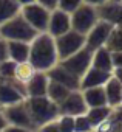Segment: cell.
Wrapping results in <instances>:
<instances>
[{
    "label": "cell",
    "instance_id": "6da1fadb",
    "mask_svg": "<svg viewBox=\"0 0 122 132\" xmlns=\"http://www.w3.org/2000/svg\"><path fill=\"white\" fill-rule=\"evenodd\" d=\"M28 62L36 69V72H48L59 62L54 37L48 33H37L29 42Z\"/></svg>",
    "mask_w": 122,
    "mask_h": 132
},
{
    "label": "cell",
    "instance_id": "7a4b0ae2",
    "mask_svg": "<svg viewBox=\"0 0 122 132\" xmlns=\"http://www.w3.org/2000/svg\"><path fill=\"white\" fill-rule=\"evenodd\" d=\"M31 121L37 130V127L54 121L59 117V106L54 104L48 96H31L25 100Z\"/></svg>",
    "mask_w": 122,
    "mask_h": 132
},
{
    "label": "cell",
    "instance_id": "3957f363",
    "mask_svg": "<svg viewBox=\"0 0 122 132\" xmlns=\"http://www.w3.org/2000/svg\"><path fill=\"white\" fill-rule=\"evenodd\" d=\"M37 31L23 19V16L19 13L11 20L0 25V37L5 40H20V42H31L36 37Z\"/></svg>",
    "mask_w": 122,
    "mask_h": 132
},
{
    "label": "cell",
    "instance_id": "277c9868",
    "mask_svg": "<svg viewBox=\"0 0 122 132\" xmlns=\"http://www.w3.org/2000/svg\"><path fill=\"white\" fill-rule=\"evenodd\" d=\"M54 44H56V51H57L59 61H64L68 56L74 54L76 51H79L82 47H85V36L74 30H70L65 34L54 37Z\"/></svg>",
    "mask_w": 122,
    "mask_h": 132
},
{
    "label": "cell",
    "instance_id": "5b68a950",
    "mask_svg": "<svg viewBox=\"0 0 122 132\" xmlns=\"http://www.w3.org/2000/svg\"><path fill=\"white\" fill-rule=\"evenodd\" d=\"M70 20H71V30H74V31L85 36L94 27V23L99 20L96 6L82 3L77 10H74L70 14Z\"/></svg>",
    "mask_w": 122,
    "mask_h": 132
},
{
    "label": "cell",
    "instance_id": "8992f818",
    "mask_svg": "<svg viewBox=\"0 0 122 132\" xmlns=\"http://www.w3.org/2000/svg\"><path fill=\"white\" fill-rule=\"evenodd\" d=\"M2 115H3L6 124L23 127V129L36 132V127H34V124L31 121V117H29V112H28V107H26L25 101L13 104V106H8V107H3L2 109Z\"/></svg>",
    "mask_w": 122,
    "mask_h": 132
},
{
    "label": "cell",
    "instance_id": "52a82bcc",
    "mask_svg": "<svg viewBox=\"0 0 122 132\" xmlns=\"http://www.w3.org/2000/svg\"><path fill=\"white\" fill-rule=\"evenodd\" d=\"M20 14L23 19L37 31V33H46L48 28V19H49V10L39 5L37 2L25 5L20 8Z\"/></svg>",
    "mask_w": 122,
    "mask_h": 132
},
{
    "label": "cell",
    "instance_id": "ba28073f",
    "mask_svg": "<svg viewBox=\"0 0 122 132\" xmlns=\"http://www.w3.org/2000/svg\"><path fill=\"white\" fill-rule=\"evenodd\" d=\"M26 100L25 86L19 84L16 79H0V107H8Z\"/></svg>",
    "mask_w": 122,
    "mask_h": 132
},
{
    "label": "cell",
    "instance_id": "9c48e42d",
    "mask_svg": "<svg viewBox=\"0 0 122 132\" xmlns=\"http://www.w3.org/2000/svg\"><path fill=\"white\" fill-rule=\"evenodd\" d=\"M91 56H93V51L90 48H87V47H82L79 51L68 56L67 59L59 61V64L80 79L82 75L91 67Z\"/></svg>",
    "mask_w": 122,
    "mask_h": 132
},
{
    "label": "cell",
    "instance_id": "30bf717a",
    "mask_svg": "<svg viewBox=\"0 0 122 132\" xmlns=\"http://www.w3.org/2000/svg\"><path fill=\"white\" fill-rule=\"evenodd\" d=\"M114 25H110L108 22H104V20H97L94 23V27L85 34V47L90 48L91 51H94L96 48H100V47H105V42L111 33Z\"/></svg>",
    "mask_w": 122,
    "mask_h": 132
},
{
    "label": "cell",
    "instance_id": "8fae6325",
    "mask_svg": "<svg viewBox=\"0 0 122 132\" xmlns=\"http://www.w3.org/2000/svg\"><path fill=\"white\" fill-rule=\"evenodd\" d=\"M87 104L84 101L82 92L80 90H71L68 96L59 104V115H70V117H77L84 115L87 112Z\"/></svg>",
    "mask_w": 122,
    "mask_h": 132
},
{
    "label": "cell",
    "instance_id": "7c38bea8",
    "mask_svg": "<svg viewBox=\"0 0 122 132\" xmlns=\"http://www.w3.org/2000/svg\"><path fill=\"white\" fill-rule=\"evenodd\" d=\"M71 30V20H70V14L54 8L49 11V19H48V28L46 33L53 37H57L60 34H65L67 31Z\"/></svg>",
    "mask_w": 122,
    "mask_h": 132
},
{
    "label": "cell",
    "instance_id": "4fadbf2b",
    "mask_svg": "<svg viewBox=\"0 0 122 132\" xmlns=\"http://www.w3.org/2000/svg\"><path fill=\"white\" fill-rule=\"evenodd\" d=\"M46 76L49 81H54V82H59L65 87H68L70 90H79V78L76 75H73L71 72H68L67 69H64L59 62L54 65L53 69H49L46 72Z\"/></svg>",
    "mask_w": 122,
    "mask_h": 132
},
{
    "label": "cell",
    "instance_id": "5bb4252c",
    "mask_svg": "<svg viewBox=\"0 0 122 132\" xmlns=\"http://www.w3.org/2000/svg\"><path fill=\"white\" fill-rule=\"evenodd\" d=\"M104 92L107 98V106L111 109L122 107V81L119 76L111 75L104 84Z\"/></svg>",
    "mask_w": 122,
    "mask_h": 132
},
{
    "label": "cell",
    "instance_id": "9a60e30c",
    "mask_svg": "<svg viewBox=\"0 0 122 132\" xmlns=\"http://www.w3.org/2000/svg\"><path fill=\"white\" fill-rule=\"evenodd\" d=\"M120 10L122 2H114V0H107L102 5L96 6L99 20L108 22L110 25H120Z\"/></svg>",
    "mask_w": 122,
    "mask_h": 132
},
{
    "label": "cell",
    "instance_id": "2e32d148",
    "mask_svg": "<svg viewBox=\"0 0 122 132\" xmlns=\"http://www.w3.org/2000/svg\"><path fill=\"white\" fill-rule=\"evenodd\" d=\"M110 76H111V73H108V72H102V70H97L94 67H90L82 75V78L79 81V90H84V89H88V87L104 86Z\"/></svg>",
    "mask_w": 122,
    "mask_h": 132
},
{
    "label": "cell",
    "instance_id": "e0dca14e",
    "mask_svg": "<svg viewBox=\"0 0 122 132\" xmlns=\"http://www.w3.org/2000/svg\"><path fill=\"white\" fill-rule=\"evenodd\" d=\"M48 76L45 72H36L31 81L25 86L26 90V98L31 96H46V89H48Z\"/></svg>",
    "mask_w": 122,
    "mask_h": 132
},
{
    "label": "cell",
    "instance_id": "ac0fdd59",
    "mask_svg": "<svg viewBox=\"0 0 122 132\" xmlns=\"http://www.w3.org/2000/svg\"><path fill=\"white\" fill-rule=\"evenodd\" d=\"M91 67L102 70V72H108L113 75V64H111V51L107 50L105 47L96 48L93 51L91 56Z\"/></svg>",
    "mask_w": 122,
    "mask_h": 132
},
{
    "label": "cell",
    "instance_id": "d6986e66",
    "mask_svg": "<svg viewBox=\"0 0 122 132\" xmlns=\"http://www.w3.org/2000/svg\"><path fill=\"white\" fill-rule=\"evenodd\" d=\"M84 101L87 104V107H97V106H107V98H105V92H104V86L99 87H88L80 90Z\"/></svg>",
    "mask_w": 122,
    "mask_h": 132
},
{
    "label": "cell",
    "instance_id": "ffe728a7",
    "mask_svg": "<svg viewBox=\"0 0 122 132\" xmlns=\"http://www.w3.org/2000/svg\"><path fill=\"white\" fill-rule=\"evenodd\" d=\"M94 132H122V113H120V107L113 109L111 113L108 115V118L105 121H102Z\"/></svg>",
    "mask_w": 122,
    "mask_h": 132
},
{
    "label": "cell",
    "instance_id": "44dd1931",
    "mask_svg": "<svg viewBox=\"0 0 122 132\" xmlns=\"http://www.w3.org/2000/svg\"><path fill=\"white\" fill-rule=\"evenodd\" d=\"M8 42V56L14 62H23L28 61L29 54V44L20 42V40H6Z\"/></svg>",
    "mask_w": 122,
    "mask_h": 132
},
{
    "label": "cell",
    "instance_id": "7402d4cb",
    "mask_svg": "<svg viewBox=\"0 0 122 132\" xmlns=\"http://www.w3.org/2000/svg\"><path fill=\"white\" fill-rule=\"evenodd\" d=\"M36 73V69L33 67V65L28 62V61H23V62H17L16 64V70H14V76L13 79H16L19 84L22 86H26L31 78L34 76Z\"/></svg>",
    "mask_w": 122,
    "mask_h": 132
},
{
    "label": "cell",
    "instance_id": "603a6c76",
    "mask_svg": "<svg viewBox=\"0 0 122 132\" xmlns=\"http://www.w3.org/2000/svg\"><path fill=\"white\" fill-rule=\"evenodd\" d=\"M20 8L17 0H0V25L16 17L20 13Z\"/></svg>",
    "mask_w": 122,
    "mask_h": 132
},
{
    "label": "cell",
    "instance_id": "cb8c5ba5",
    "mask_svg": "<svg viewBox=\"0 0 122 132\" xmlns=\"http://www.w3.org/2000/svg\"><path fill=\"white\" fill-rule=\"evenodd\" d=\"M71 90L62 84H59V82H54V81H49L48 82V89H46V96L54 103V104H60L70 93Z\"/></svg>",
    "mask_w": 122,
    "mask_h": 132
},
{
    "label": "cell",
    "instance_id": "d4e9b609",
    "mask_svg": "<svg viewBox=\"0 0 122 132\" xmlns=\"http://www.w3.org/2000/svg\"><path fill=\"white\" fill-rule=\"evenodd\" d=\"M111 107L110 106H97V107H90V109H87V112H85V115H87V118L90 120V123L93 124V127L96 129L102 121H105L107 118H108V115L111 113Z\"/></svg>",
    "mask_w": 122,
    "mask_h": 132
},
{
    "label": "cell",
    "instance_id": "484cf974",
    "mask_svg": "<svg viewBox=\"0 0 122 132\" xmlns=\"http://www.w3.org/2000/svg\"><path fill=\"white\" fill-rule=\"evenodd\" d=\"M105 48L110 51H122L120 47V25H114L107 42H105Z\"/></svg>",
    "mask_w": 122,
    "mask_h": 132
},
{
    "label": "cell",
    "instance_id": "4316f807",
    "mask_svg": "<svg viewBox=\"0 0 122 132\" xmlns=\"http://www.w3.org/2000/svg\"><path fill=\"white\" fill-rule=\"evenodd\" d=\"M74 132H94V127L85 113L74 117Z\"/></svg>",
    "mask_w": 122,
    "mask_h": 132
},
{
    "label": "cell",
    "instance_id": "83f0119b",
    "mask_svg": "<svg viewBox=\"0 0 122 132\" xmlns=\"http://www.w3.org/2000/svg\"><path fill=\"white\" fill-rule=\"evenodd\" d=\"M56 123H57L60 132H74V117L59 115L56 118Z\"/></svg>",
    "mask_w": 122,
    "mask_h": 132
},
{
    "label": "cell",
    "instance_id": "f1b7e54d",
    "mask_svg": "<svg viewBox=\"0 0 122 132\" xmlns=\"http://www.w3.org/2000/svg\"><path fill=\"white\" fill-rule=\"evenodd\" d=\"M16 64L11 59H6L3 62H0V79H11L14 76V70H16Z\"/></svg>",
    "mask_w": 122,
    "mask_h": 132
},
{
    "label": "cell",
    "instance_id": "f546056e",
    "mask_svg": "<svg viewBox=\"0 0 122 132\" xmlns=\"http://www.w3.org/2000/svg\"><path fill=\"white\" fill-rule=\"evenodd\" d=\"M82 3H84L82 0H57V6H56V8L62 10V11H65V13H68V14H71L74 10L79 8Z\"/></svg>",
    "mask_w": 122,
    "mask_h": 132
},
{
    "label": "cell",
    "instance_id": "4dcf8cb0",
    "mask_svg": "<svg viewBox=\"0 0 122 132\" xmlns=\"http://www.w3.org/2000/svg\"><path fill=\"white\" fill-rule=\"evenodd\" d=\"M36 132H60V129H59V126H57V123H56V120H54V121H49V123H46V124L37 127Z\"/></svg>",
    "mask_w": 122,
    "mask_h": 132
},
{
    "label": "cell",
    "instance_id": "1f68e13d",
    "mask_svg": "<svg viewBox=\"0 0 122 132\" xmlns=\"http://www.w3.org/2000/svg\"><path fill=\"white\" fill-rule=\"evenodd\" d=\"M111 64H113V70L122 69V51H111Z\"/></svg>",
    "mask_w": 122,
    "mask_h": 132
},
{
    "label": "cell",
    "instance_id": "d6a6232c",
    "mask_svg": "<svg viewBox=\"0 0 122 132\" xmlns=\"http://www.w3.org/2000/svg\"><path fill=\"white\" fill-rule=\"evenodd\" d=\"M9 59L8 56V42L5 39H0V62Z\"/></svg>",
    "mask_w": 122,
    "mask_h": 132
},
{
    "label": "cell",
    "instance_id": "836d02e7",
    "mask_svg": "<svg viewBox=\"0 0 122 132\" xmlns=\"http://www.w3.org/2000/svg\"><path fill=\"white\" fill-rule=\"evenodd\" d=\"M36 2L39 3V5H42V6H45L46 10H54L56 6H57V0H36Z\"/></svg>",
    "mask_w": 122,
    "mask_h": 132
},
{
    "label": "cell",
    "instance_id": "e575fe53",
    "mask_svg": "<svg viewBox=\"0 0 122 132\" xmlns=\"http://www.w3.org/2000/svg\"><path fill=\"white\" fill-rule=\"evenodd\" d=\"M2 132H33V130H28V129H23V127H17V126H11V124H8Z\"/></svg>",
    "mask_w": 122,
    "mask_h": 132
},
{
    "label": "cell",
    "instance_id": "d590c367",
    "mask_svg": "<svg viewBox=\"0 0 122 132\" xmlns=\"http://www.w3.org/2000/svg\"><path fill=\"white\" fill-rule=\"evenodd\" d=\"M84 3H87V5H91V6H99V5H102L104 2H107V0H82Z\"/></svg>",
    "mask_w": 122,
    "mask_h": 132
},
{
    "label": "cell",
    "instance_id": "8d00e7d4",
    "mask_svg": "<svg viewBox=\"0 0 122 132\" xmlns=\"http://www.w3.org/2000/svg\"><path fill=\"white\" fill-rule=\"evenodd\" d=\"M6 126H8V124H6V121H5V118H3V115H2V110H0V130H3Z\"/></svg>",
    "mask_w": 122,
    "mask_h": 132
},
{
    "label": "cell",
    "instance_id": "74e56055",
    "mask_svg": "<svg viewBox=\"0 0 122 132\" xmlns=\"http://www.w3.org/2000/svg\"><path fill=\"white\" fill-rule=\"evenodd\" d=\"M36 0H17V3L20 6H25V5H29V3H34Z\"/></svg>",
    "mask_w": 122,
    "mask_h": 132
},
{
    "label": "cell",
    "instance_id": "f35d334b",
    "mask_svg": "<svg viewBox=\"0 0 122 132\" xmlns=\"http://www.w3.org/2000/svg\"><path fill=\"white\" fill-rule=\"evenodd\" d=\"M114 2H122V0H114Z\"/></svg>",
    "mask_w": 122,
    "mask_h": 132
},
{
    "label": "cell",
    "instance_id": "ab89813d",
    "mask_svg": "<svg viewBox=\"0 0 122 132\" xmlns=\"http://www.w3.org/2000/svg\"><path fill=\"white\" fill-rule=\"evenodd\" d=\"M0 110H2V107H0Z\"/></svg>",
    "mask_w": 122,
    "mask_h": 132
},
{
    "label": "cell",
    "instance_id": "60d3db41",
    "mask_svg": "<svg viewBox=\"0 0 122 132\" xmlns=\"http://www.w3.org/2000/svg\"><path fill=\"white\" fill-rule=\"evenodd\" d=\"M0 132H2V130H0Z\"/></svg>",
    "mask_w": 122,
    "mask_h": 132
},
{
    "label": "cell",
    "instance_id": "b9f144b4",
    "mask_svg": "<svg viewBox=\"0 0 122 132\" xmlns=\"http://www.w3.org/2000/svg\"><path fill=\"white\" fill-rule=\"evenodd\" d=\"M0 39H2V37H0Z\"/></svg>",
    "mask_w": 122,
    "mask_h": 132
}]
</instances>
